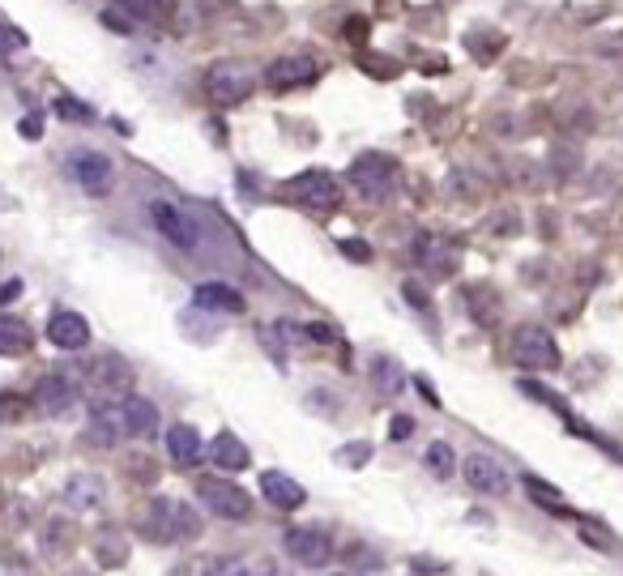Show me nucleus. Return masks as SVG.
<instances>
[{
  "mask_svg": "<svg viewBox=\"0 0 623 576\" xmlns=\"http://www.w3.org/2000/svg\"><path fill=\"white\" fill-rule=\"evenodd\" d=\"M129 363L116 359V355H107L90 367V376H86V397H90V406H124V397H129Z\"/></svg>",
  "mask_w": 623,
  "mask_h": 576,
  "instance_id": "obj_1",
  "label": "nucleus"
},
{
  "mask_svg": "<svg viewBox=\"0 0 623 576\" xmlns=\"http://www.w3.org/2000/svg\"><path fill=\"white\" fill-rule=\"evenodd\" d=\"M150 222L158 227V235L167 239V244H175L180 252H197L201 248V227L197 218L184 210V205L175 201H150Z\"/></svg>",
  "mask_w": 623,
  "mask_h": 576,
  "instance_id": "obj_2",
  "label": "nucleus"
},
{
  "mask_svg": "<svg viewBox=\"0 0 623 576\" xmlns=\"http://www.w3.org/2000/svg\"><path fill=\"white\" fill-rule=\"evenodd\" d=\"M197 500L210 508V517H222V521H248L252 517L248 491L227 483V478H201V483H197Z\"/></svg>",
  "mask_w": 623,
  "mask_h": 576,
  "instance_id": "obj_3",
  "label": "nucleus"
},
{
  "mask_svg": "<svg viewBox=\"0 0 623 576\" xmlns=\"http://www.w3.org/2000/svg\"><path fill=\"white\" fill-rule=\"evenodd\" d=\"M141 530H146L150 538H193L197 534V517H193V508L180 504V500H154L150 512H146V521H141Z\"/></svg>",
  "mask_w": 623,
  "mask_h": 576,
  "instance_id": "obj_4",
  "label": "nucleus"
},
{
  "mask_svg": "<svg viewBox=\"0 0 623 576\" xmlns=\"http://www.w3.org/2000/svg\"><path fill=\"white\" fill-rule=\"evenodd\" d=\"M350 184H355L359 197H367V201H385L397 184L393 158L389 154H359L355 167H350Z\"/></svg>",
  "mask_w": 623,
  "mask_h": 576,
  "instance_id": "obj_5",
  "label": "nucleus"
},
{
  "mask_svg": "<svg viewBox=\"0 0 623 576\" xmlns=\"http://www.w3.org/2000/svg\"><path fill=\"white\" fill-rule=\"evenodd\" d=\"M513 363L530 367V372H547V367H559V346L547 329L538 325H521L513 333Z\"/></svg>",
  "mask_w": 623,
  "mask_h": 576,
  "instance_id": "obj_6",
  "label": "nucleus"
},
{
  "mask_svg": "<svg viewBox=\"0 0 623 576\" xmlns=\"http://www.w3.org/2000/svg\"><path fill=\"white\" fill-rule=\"evenodd\" d=\"M282 197L308 205V210H333L338 197H342V188H338V180H333L329 171H303V175H295L291 184H282Z\"/></svg>",
  "mask_w": 623,
  "mask_h": 576,
  "instance_id": "obj_7",
  "label": "nucleus"
},
{
  "mask_svg": "<svg viewBox=\"0 0 623 576\" xmlns=\"http://www.w3.org/2000/svg\"><path fill=\"white\" fill-rule=\"evenodd\" d=\"M205 94H210L218 107H235V103H244L252 94V77L239 69V64H231V60L210 64V69H205Z\"/></svg>",
  "mask_w": 623,
  "mask_h": 576,
  "instance_id": "obj_8",
  "label": "nucleus"
},
{
  "mask_svg": "<svg viewBox=\"0 0 623 576\" xmlns=\"http://www.w3.org/2000/svg\"><path fill=\"white\" fill-rule=\"evenodd\" d=\"M69 175L73 184L90 192V197H103V192H111V180H116V167H111L107 154H94V150H82L69 158Z\"/></svg>",
  "mask_w": 623,
  "mask_h": 576,
  "instance_id": "obj_9",
  "label": "nucleus"
},
{
  "mask_svg": "<svg viewBox=\"0 0 623 576\" xmlns=\"http://www.w3.org/2000/svg\"><path fill=\"white\" fill-rule=\"evenodd\" d=\"M286 551H291L295 564L303 568H325L333 559V542L325 530H312V525H299V530H286Z\"/></svg>",
  "mask_w": 623,
  "mask_h": 576,
  "instance_id": "obj_10",
  "label": "nucleus"
},
{
  "mask_svg": "<svg viewBox=\"0 0 623 576\" xmlns=\"http://www.w3.org/2000/svg\"><path fill=\"white\" fill-rule=\"evenodd\" d=\"M316 77H321V64H316V60H308V56H286V60H274L265 69V86L286 94V90L312 86Z\"/></svg>",
  "mask_w": 623,
  "mask_h": 576,
  "instance_id": "obj_11",
  "label": "nucleus"
},
{
  "mask_svg": "<svg viewBox=\"0 0 623 576\" xmlns=\"http://www.w3.org/2000/svg\"><path fill=\"white\" fill-rule=\"evenodd\" d=\"M77 402V380L65 376V372H47L39 380V389H35V406L47 414V419H60V414H69Z\"/></svg>",
  "mask_w": 623,
  "mask_h": 576,
  "instance_id": "obj_12",
  "label": "nucleus"
},
{
  "mask_svg": "<svg viewBox=\"0 0 623 576\" xmlns=\"http://www.w3.org/2000/svg\"><path fill=\"white\" fill-rule=\"evenodd\" d=\"M466 483L474 491H483V495H504L513 478H508V470L491 453H470L466 457Z\"/></svg>",
  "mask_w": 623,
  "mask_h": 576,
  "instance_id": "obj_13",
  "label": "nucleus"
},
{
  "mask_svg": "<svg viewBox=\"0 0 623 576\" xmlns=\"http://www.w3.org/2000/svg\"><path fill=\"white\" fill-rule=\"evenodd\" d=\"M47 342L60 346V350H82V346H90L86 316L82 312H69V308L52 312V320H47Z\"/></svg>",
  "mask_w": 623,
  "mask_h": 576,
  "instance_id": "obj_14",
  "label": "nucleus"
},
{
  "mask_svg": "<svg viewBox=\"0 0 623 576\" xmlns=\"http://www.w3.org/2000/svg\"><path fill=\"white\" fill-rule=\"evenodd\" d=\"M193 303H197V312H214V316H239L244 312V295L231 291V286H222V282H201L193 291Z\"/></svg>",
  "mask_w": 623,
  "mask_h": 576,
  "instance_id": "obj_15",
  "label": "nucleus"
},
{
  "mask_svg": "<svg viewBox=\"0 0 623 576\" xmlns=\"http://www.w3.org/2000/svg\"><path fill=\"white\" fill-rule=\"evenodd\" d=\"M167 453L175 466H197V461L205 457V440H201V431L197 427H188V423H175L167 431Z\"/></svg>",
  "mask_w": 623,
  "mask_h": 576,
  "instance_id": "obj_16",
  "label": "nucleus"
},
{
  "mask_svg": "<svg viewBox=\"0 0 623 576\" xmlns=\"http://www.w3.org/2000/svg\"><path fill=\"white\" fill-rule=\"evenodd\" d=\"M261 495L274 508H282V512H291V508H299L303 500H308V491H303L291 474H278V470H269V474H261Z\"/></svg>",
  "mask_w": 623,
  "mask_h": 576,
  "instance_id": "obj_17",
  "label": "nucleus"
},
{
  "mask_svg": "<svg viewBox=\"0 0 623 576\" xmlns=\"http://www.w3.org/2000/svg\"><path fill=\"white\" fill-rule=\"evenodd\" d=\"M158 431V406L150 402V397H137L129 393L124 397V436H137V440H146Z\"/></svg>",
  "mask_w": 623,
  "mask_h": 576,
  "instance_id": "obj_18",
  "label": "nucleus"
},
{
  "mask_svg": "<svg viewBox=\"0 0 623 576\" xmlns=\"http://www.w3.org/2000/svg\"><path fill=\"white\" fill-rule=\"evenodd\" d=\"M120 436H124V406H90V440L111 448Z\"/></svg>",
  "mask_w": 623,
  "mask_h": 576,
  "instance_id": "obj_19",
  "label": "nucleus"
},
{
  "mask_svg": "<svg viewBox=\"0 0 623 576\" xmlns=\"http://www.w3.org/2000/svg\"><path fill=\"white\" fill-rule=\"evenodd\" d=\"M65 500L77 508V512H94L103 500H107V491H103V483L94 474H77V478H69V487H65Z\"/></svg>",
  "mask_w": 623,
  "mask_h": 576,
  "instance_id": "obj_20",
  "label": "nucleus"
},
{
  "mask_svg": "<svg viewBox=\"0 0 623 576\" xmlns=\"http://www.w3.org/2000/svg\"><path fill=\"white\" fill-rule=\"evenodd\" d=\"M35 346V333H30L26 320L18 316H0V355H26V350Z\"/></svg>",
  "mask_w": 623,
  "mask_h": 576,
  "instance_id": "obj_21",
  "label": "nucleus"
},
{
  "mask_svg": "<svg viewBox=\"0 0 623 576\" xmlns=\"http://www.w3.org/2000/svg\"><path fill=\"white\" fill-rule=\"evenodd\" d=\"M210 457L218 461L222 470H244L248 466V448L239 444L231 431H222V436H214V444H210Z\"/></svg>",
  "mask_w": 623,
  "mask_h": 576,
  "instance_id": "obj_22",
  "label": "nucleus"
},
{
  "mask_svg": "<svg viewBox=\"0 0 623 576\" xmlns=\"http://www.w3.org/2000/svg\"><path fill=\"white\" fill-rule=\"evenodd\" d=\"M419 261L431 269V274H449V269H457V252L444 244V239H423Z\"/></svg>",
  "mask_w": 623,
  "mask_h": 576,
  "instance_id": "obj_23",
  "label": "nucleus"
},
{
  "mask_svg": "<svg viewBox=\"0 0 623 576\" xmlns=\"http://www.w3.org/2000/svg\"><path fill=\"white\" fill-rule=\"evenodd\" d=\"M116 9L129 13L133 22H163L167 9H171V0H116Z\"/></svg>",
  "mask_w": 623,
  "mask_h": 576,
  "instance_id": "obj_24",
  "label": "nucleus"
},
{
  "mask_svg": "<svg viewBox=\"0 0 623 576\" xmlns=\"http://www.w3.org/2000/svg\"><path fill=\"white\" fill-rule=\"evenodd\" d=\"M372 376H376V389L385 393V397H393V393H402V367H397L393 359H376L372 363Z\"/></svg>",
  "mask_w": 623,
  "mask_h": 576,
  "instance_id": "obj_25",
  "label": "nucleus"
},
{
  "mask_svg": "<svg viewBox=\"0 0 623 576\" xmlns=\"http://www.w3.org/2000/svg\"><path fill=\"white\" fill-rule=\"evenodd\" d=\"M427 470L436 474V478H449L453 474V444H444V440H436L427 448Z\"/></svg>",
  "mask_w": 623,
  "mask_h": 576,
  "instance_id": "obj_26",
  "label": "nucleus"
},
{
  "mask_svg": "<svg viewBox=\"0 0 623 576\" xmlns=\"http://www.w3.org/2000/svg\"><path fill=\"white\" fill-rule=\"evenodd\" d=\"M13 52H26V35H22L18 26L0 22V56H13Z\"/></svg>",
  "mask_w": 623,
  "mask_h": 576,
  "instance_id": "obj_27",
  "label": "nucleus"
},
{
  "mask_svg": "<svg viewBox=\"0 0 623 576\" xmlns=\"http://www.w3.org/2000/svg\"><path fill=\"white\" fill-rule=\"evenodd\" d=\"M201 576H252V568L244 564V559H214Z\"/></svg>",
  "mask_w": 623,
  "mask_h": 576,
  "instance_id": "obj_28",
  "label": "nucleus"
},
{
  "mask_svg": "<svg viewBox=\"0 0 623 576\" xmlns=\"http://www.w3.org/2000/svg\"><path fill=\"white\" fill-rule=\"evenodd\" d=\"M56 111H60V120H90L86 103H77V99H60V103H56Z\"/></svg>",
  "mask_w": 623,
  "mask_h": 576,
  "instance_id": "obj_29",
  "label": "nucleus"
},
{
  "mask_svg": "<svg viewBox=\"0 0 623 576\" xmlns=\"http://www.w3.org/2000/svg\"><path fill=\"white\" fill-rule=\"evenodd\" d=\"M252 576H291V572H286V568H278V564H265L261 572H252Z\"/></svg>",
  "mask_w": 623,
  "mask_h": 576,
  "instance_id": "obj_30",
  "label": "nucleus"
},
{
  "mask_svg": "<svg viewBox=\"0 0 623 576\" xmlns=\"http://www.w3.org/2000/svg\"><path fill=\"white\" fill-rule=\"evenodd\" d=\"M342 252H350V256H359V261H367V252L359 248V239H350V244H342Z\"/></svg>",
  "mask_w": 623,
  "mask_h": 576,
  "instance_id": "obj_31",
  "label": "nucleus"
},
{
  "mask_svg": "<svg viewBox=\"0 0 623 576\" xmlns=\"http://www.w3.org/2000/svg\"><path fill=\"white\" fill-rule=\"evenodd\" d=\"M22 133L35 137V133H43V124H39V120H22Z\"/></svg>",
  "mask_w": 623,
  "mask_h": 576,
  "instance_id": "obj_32",
  "label": "nucleus"
}]
</instances>
